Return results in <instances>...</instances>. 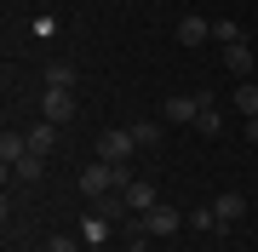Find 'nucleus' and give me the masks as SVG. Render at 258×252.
Returning a JSON list of instances; mask_svg holds the SVG:
<instances>
[{
  "mask_svg": "<svg viewBox=\"0 0 258 252\" xmlns=\"http://www.w3.org/2000/svg\"><path fill=\"white\" fill-rule=\"evenodd\" d=\"M235 109H241V121L258 115V80H241V86H235Z\"/></svg>",
  "mask_w": 258,
  "mask_h": 252,
  "instance_id": "obj_12",
  "label": "nucleus"
},
{
  "mask_svg": "<svg viewBox=\"0 0 258 252\" xmlns=\"http://www.w3.org/2000/svg\"><path fill=\"white\" fill-rule=\"evenodd\" d=\"M195 132H201V138H218V132H224V115H218V109L207 103V109L195 115Z\"/></svg>",
  "mask_w": 258,
  "mask_h": 252,
  "instance_id": "obj_13",
  "label": "nucleus"
},
{
  "mask_svg": "<svg viewBox=\"0 0 258 252\" xmlns=\"http://www.w3.org/2000/svg\"><path fill=\"white\" fill-rule=\"evenodd\" d=\"M109 229H115V224H109V218H103V212L81 218V241H86V246H103V241H109Z\"/></svg>",
  "mask_w": 258,
  "mask_h": 252,
  "instance_id": "obj_8",
  "label": "nucleus"
},
{
  "mask_svg": "<svg viewBox=\"0 0 258 252\" xmlns=\"http://www.w3.org/2000/svg\"><path fill=\"white\" fill-rule=\"evenodd\" d=\"M132 138H138V149H155L161 126H149V121H132Z\"/></svg>",
  "mask_w": 258,
  "mask_h": 252,
  "instance_id": "obj_15",
  "label": "nucleus"
},
{
  "mask_svg": "<svg viewBox=\"0 0 258 252\" xmlns=\"http://www.w3.org/2000/svg\"><path fill=\"white\" fill-rule=\"evenodd\" d=\"M207 103H212V98H201V92H195V98H184V92H172V98L161 103V115H166V121H178V126H189L195 115L207 109Z\"/></svg>",
  "mask_w": 258,
  "mask_h": 252,
  "instance_id": "obj_4",
  "label": "nucleus"
},
{
  "mask_svg": "<svg viewBox=\"0 0 258 252\" xmlns=\"http://www.w3.org/2000/svg\"><path fill=\"white\" fill-rule=\"evenodd\" d=\"M115 195H120V206H126V212H138V218H144L149 206L161 201V195H155V184H149V178H132V184H126V189H115Z\"/></svg>",
  "mask_w": 258,
  "mask_h": 252,
  "instance_id": "obj_5",
  "label": "nucleus"
},
{
  "mask_svg": "<svg viewBox=\"0 0 258 252\" xmlns=\"http://www.w3.org/2000/svg\"><path fill=\"white\" fill-rule=\"evenodd\" d=\"M178 40L184 46H201V40H212V23L207 18H178Z\"/></svg>",
  "mask_w": 258,
  "mask_h": 252,
  "instance_id": "obj_9",
  "label": "nucleus"
},
{
  "mask_svg": "<svg viewBox=\"0 0 258 252\" xmlns=\"http://www.w3.org/2000/svg\"><path fill=\"white\" fill-rule=\"evenodd\" d=\"M40 115H46L52 126H69V121H75V92H69V86H46V98H40Z\"/></svg>",
  "mask_w": 258,
  "mask_h": 252,
  "instance_id": "obj_3",
  "label": "nucleus"
},
{
  "mask_svg": "<svg viewBox=\"0 0 258 252\" xmlns=\"http://www.w3.org/2000/svg\"><path fill=\"white\" fill-rule=\"evenodd\" d=\"M81 246H86L81 235H52V246H46V252H81Z\"/></svg>",
  "mask_w": 258,
  "mask_h": 252,
  "instance_id": "obj_18",
  "label": "nucleus"
},
{
  "mask_svg": "<svg viewBox=\"0 0 258 252\" xmlns=\"http://www.w3.org/2000/svg\"><path fill=\"white\" fill-rule=\"evenodd\" d=\"M224 63H230V75H241V80H247V75H252V52H247V40L224 46Z\"/></svg>",
  "mask_w": 258,
  "mask_h": 252,
  "instance_id": "obj_10",
  "label": "nucleus"
},
{
  "mask_svg": "<svg viewBox=\"0 0 258 252\" xmlns=\"http://www.w3.org/2000/svg\"><path fill=\"white\" fill-rule=\"evenodd\" d=\"M46 86H75V69H69V63H52V69H46Z\"/></svg>",
  "mask_w": 258,
  "mask_h": 252,
  "instance_id": "obj_17",
  "label": "nucleus"
},
{
  "mask_svg": "<svg viewBox=\"0 0 258 252\" xmlns=\"http://www.w3.org/2000/svg\"><path fill=\"white\" fill-rule=\"evenodd\" d=\"M241 132H247V138H252V143H258V115H252V121H247V126H241Z\"/></svg>",
  "mask_w": 258,
  "mask_h": 252,
  "instance_id": "obj_19",
  "label": "nucleus"
},
{
  "mask_svg": "<svg viewBox=\"0 0 258 252\" xmlns=\"http://www.w3.org/2000/svg\"><path fill=\"white\" fill-rule=\"evenodd\" d=\"M132 252H144V241H138V246H132Z\"/></svg>",
  "mask_w": 258,
  "mask_h": 252,
  "instance_id": "obj_21",
  "label": "nucleus"
},
{
  "mask_svg": "<svg viewBox=\"0 0 258 252\" xmlns=\"http://www.w3.org/2000/svg\"><path fill=\"white\" fill-rule=\"evenodd\" d=\"M52 138H57V126L46 121V126H35V132H29V149H35V155H52Z\"/></svg>",
  "mask_w": 258,
  "mask_h": 252,
  "instance_id": "obj_14",
  "label": "nucleus"
},
{
  "mask_svg": "<svg viewBox=\"0 0 258 252\" xmlns=\"http://www.w3.org/2000/svg\"><path fill=\"white\" fill-rule=\"evenodd\" d=\"M212 212H218V224H241V218H247V201H241V189H224V195L212 201Z\"/></svg>",
  "mask_w": 258,
  "mask_h": 252,
  "instance_id": "obj_6",
  "label": "nucleus"
},
{
  "mask_svg": "<svg viewBox=\"0 0 258 252\" xmlns=\"http://www.w3.org/2000/svg\"><path fill=\"white\" fill-rule=\"evenodd\" d=\"M138 224H144V235H161V241H166V235H178V229L189 224V218L178 212V206H166V201H155V206H149V212L138 218Z\"/></svg>",
  "mask_w": 258,
  "mask_h": 252,
  "instance_id": "obj_2",
  "label": "nucleus"
},
{
  "mask_svg": "<svg viewBox=\"0 0 258 252\" xmlns=\"http://www.w3.org/2000/svg\"><path fill=\"white\" fill-rule=\"evenodd\" d=\"M23 155H29V132H12V126H6V132H0V160H6V172L18 166Z\"/></svg>",
  "mask_w": 258,
  "mask_h": 252,
  "instance_id": "obj_7",
  "label": "nucleus"
},
{
  "mask_svg": "<svg viewBox=\"0 0 258 252\" xmlns=\"http://www.w3.org/2000/svg\"><path fill=\"white\" fill-rule=\"evenodd\" d=\"M40 172H46V155H35V149H29V155L18 160V166H12V178H18V184H35Z\"/></svg>",
  "mask_w": 258,
  "mask_h": 252,
  "instance_id": "obj_11",
  "label": "nucleus"
},
{
  "mask_svg": "<svg viewBox=\"0 0 258 252\" xmlns=\"http://www.w3.org/2000/svg\"><path fill=\"white\" fill-rule=\"evenodd\" d=\"M252 229H258V212H252Z\"/></svg>",
  "mask_w": 258,
  "mask_h": 252,
  "instance_id": "obj_20",
  "label": "nucleus"
},
{
  "mask_svg": "<svg viewBox=\"0 0 258 252\" xmlns=\"http://www.w3.org/2000/svg\"><path fill=\"white\" fill-rule=\"evenodd\" d=\"M212 40H224V46H235V40H241V29H235L230 18H218V23H212Z\"/></svg>",
  "mask_w": 258,
  "mask_h": 252,
  "instance_id": "obj_16",
  "label": "nucleus"
},
{
  "mask_svg": "<svg viewBox=\"0 0 258 252\" xmlns=\"http://www.w3.org/2000/svg\"><path fill=\"white\" fill-rule=\"evenodd\" d=\"M132 155H138L132 126H103V132H98V160H109V166H132Z\"/></svg>",
  "mask_w": 258,
  "mask_h": 252,
  "instance_id": "obj_1",
  "label": "nucleus"
}]
</instances>
